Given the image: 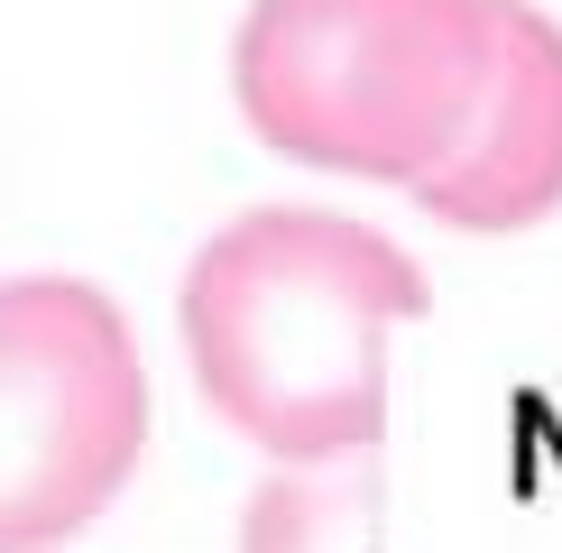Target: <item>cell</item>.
<instances>
[{
  "label": "cell",
  "instance_id": "2",
  "mask_svg": "<svg viewBox=\"0 0 562 553\" xmlns=\"http://www.w3.org/2000/svg\"><path fill=\"white\" fill-rule=\"evenodd\" d=\"M498 46L507 0H259L231 46V92L277 157L415 194L461 157Z\"/></svg>",
  "mask_w": 562,
  "mask_h": 553
},
{
  "label": "cell",
  "instance_id": "4",
  "mask_svg": "<svg viewBox=\"0 0 562 553\" xmlns=\"http://www.w3.org/2000/svg\"><path fill=\"white\" fill-rule=\"evenodd\" d=\"M442 230H535L562 213V29L507 0V46L452 167L415 184Z\"/></svg>",
  "mask_w": 562,
  "mask_h": 553
},
{
  "label": "cell",
  "instance_id": "1",
  "mask_svg": "<svg viewBox=\"0 0 562 553\" xmlns=\"http://www.w3.org/2000/svg\"><path fill=\"white\" fill-rule=\"evenodd\" d=\"M425 314V268L341 213H240L184 268V360L203 406L286 471L379 452L387 332Z\"/></svg>",
  "mask_w": 562,
  "mask_h": 553
},
{
  "label": "cell",
  "instance_id": "3",
  "mask_svg": "<svg viewBox=\"0 0 562 553\" xmlns=\"http://www.w3.org/2000/svg\"><path fill=\"white\" fill-rule=\"evenodd\" d=\"M148 452V369L121 305L75 276L0 286V553L75 544Z\"/></svg>",
  "mask_w": 562,
  "mask_h": 553
}]
</instances>
